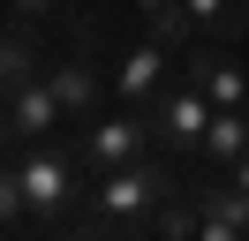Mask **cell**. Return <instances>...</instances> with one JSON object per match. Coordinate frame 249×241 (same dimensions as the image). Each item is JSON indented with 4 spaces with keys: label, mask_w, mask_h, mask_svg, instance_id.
<instances>
[{
    "label": "cell",
    "mask_w": 249,
    "mask_h": 241,
    "mask_svg": "<svg viewBox=\"0 0 249 241\" xmlns=\"http://www.w3.org/2000/svg\"><path fill=\"white\" fill-rule=\"evenodd\" d=\"M16 166H23V196H31V219H38V226H53V219L68 211V196H76L83 158H76V151H53V143H31Z\"/></svg>",
    "instance_id": "obj_3"
},
{
    "label": "cell",
    "mask_w": 249,
    "mask_h": 241,
    "mask_svg": "<svg viewBox=\"0 0 249 241\" xmlns=\"http://www.w3.org/2000/svg\"><path fill=\"white\" fill-rule=\"evenodd\" d=\"M8 8H23V15H53V8H76V0H8Z\"/></svg>",
    "instance_id": "obj_15"
},
{
    "label": "cell",
    "mask_w": 249,
    "mask_h": 241,
    "mask_svg": "<svg viewBox=\"0 0 249 241\" xmlns=\"http://www.w3.org/2000/svg\"><path fill=\"white\" fill-rule=\"evenodd\" d=\"M204 166H234L249 151V105H212V120H204Z\"/></svg>",
    "instance_id": "obj_10"
},
{
    "label": "cell",
    "mask_w": 249,
    "mask_h": 241,
    "mask_svg": "<svg viewBox=\"0 0 249 241\" xmlns=\"http://www.w3.org/2000/svg\"><path fill=\"white\" fill-rule=\"evenodd\" d=\"M38 75V45L23 38V30H0V105H8V90H23Z\"/></svg>",
    "instance_id": "obj_11"
},
{
    "label": "cell",
    "mask_w": 249,
    "mask_h": 241,
    "mask_svg": "<svg viewBox=\"0 0 249 241\" xmlns=\"http://www.w3.org/2000/svg\"><path fill=\"white\" fill-rule=\"evenodd\" d=\"M181 8H189V23H196L204 38L227 45V38H242V8L249 0H181Z\"/></svg>",
    "instance_id": "obj_12"
},
{
    "label": "cell",
    "mask_w": 249,
    "mask_h": 241,
    "mask_svg": "<svg viewBox=\"0 0 249 241\" xmlns=\"http://www.w3.org/2000/svg\"><path fill=\"white\" fill-rule=\"evenodd\" d=\"M46 83H53V98H61V113H68V120H91V113H98L106 75H98V60H91V30H83V38L46 68Z\"/></svg>",
    "instance_id": "obj_5"
},
{
    "label": "cell",
    "mask_w": 249,
    "mask_h": 241,
    "mask_svg": "<svg viewBox=\"0 0 249 241\" xmlns=\"http://www.w3.org/2000/svg\"><path fill=\"white\" fill-rule=\"evenodd\" d=\"M143 113H151V136H159L166 151H196V143H204V120H212V98L181 75V83H166Z\"/></svg>",
    "instance_id": "obj_4"
},
{
    "label": "cell",
    "mask_w": 249,
    "mask_h": 241,
    "mask_svg": "<svg viewBox=\"0 0 249 241\" xmlns=\"http://www.w3.org/2000/svg\"><path fill=\"white\" fill-rule=\"evenodd\" d=\"M136 8H143V15H159V8H174V0H136Z\"/></svg>",
    "instance_id": "obj_17"
},
{
    "label": "cell",
    "mask_w": 249,
    "mask_h": 241,
    "mask_svg": "<svg viewBox=\"0 0 249 241\" xmlns=\"http://www.w3.org/2000/svg\"><path fill=\"white\" fill-rule=\"evenodd\" d=\"M151 38L166 45V53H189V38H196V23H189V8L174 0V8H159L151 15Z\"/></svg>",
    "instance_id": "obj_14"
},
{
    "label": "cell",
    "mask_w": 249,
    "mask_h": 241,
    "mask_svg": "<svg viewBox=\"0 0 249 241\" xmlns=\"http://www.w3.org/2000/svg\"><path fill=\"white\" fill-rule=\"evenodd\" d=\"M31 219V196H23V166L0 158V234H16V226Z\"/></svg>",
    "instance_id": "obj_13"
},
{
    "label": "cell",
    "mask_w": 249,
    "mask_h": 241,
    "mask_svg": "<svg viewBox=\"0 0 249 241\" xmlns=\"http://www.w3.org/2000/svg\"><path fill=\"white\" fill-rule=\"evenodd\" d=\"M151 143H159V136H151V113H143V105H121V113H91V120H83L76 158H83V173H113V166L143 158Z\"/></svg>",
    "instance_id": "obj_2"
},
{
    "label": "cell",
    "mask_w": 249,
    "mask_h": 241,
    "mask_svg": "<svg viewBox=\"0 0 249 241\" xmlns=\"http://www.w3.org/2000/svg\"><path fill=\"white\" fill-rule=\"evenodd\" d=\"M219 173H227L234 189H249V151H242V158H234V166H219Z\"/></svg>",
    "instance_id": "obj_16"
},
{
    "label": "cell",
    "mask_w": 249,
    "mask_h": 241,
    "mask_svg": "<svg viewBox=\"0 0 249 241\" xmlns=\"http://www.w3.org/2000/svg\"><path fill=\"white\" fill-rule=\"evenodd\" d=\"M181 75H189V83H196V90H204L212 105H249V75L234 68L227 53H219V38H212V45H189Z\"/></svg>",
    "instance_id": "obj_8"
},
{
    "label": "cell",
    "mask_w": 249,
    "mask_h": 241,
    "mask_svg": "<svg viewBox=\"0 0 249 241\" xmlns=\"http://www.w3.org/2000/svg\"><path fill=\"white\" fill-rule=\"evenodd\" d=\"M0 113H8V128H16V136H31V143H46V136L68 120L61 98H53V83H46V68H38L23 90H8V105H0Z\"/></svg>",
    "instance_id": "obj_9"
},
{
    "label": "cell",
    "mask_w": 249,
    "mask_h": 241,
    "mask_svg": "<svg viewBox=\"0 0 249 241\" xmlns=\"http://www.w3.org/2000/svg\"><path fill=\"white\" fill-rule=\"evenodd\" d=\"M196 241H249V189H234L227 173L196 181Z\"/></svg>",
    "instance_id": "obj_6"
},
{
    "label": "cell",
    "mask_w": 249,
    "mask_h": 241,
    "mask_svg": "<svg viewBox=\"0 0 249 241\" xmlns=\"http://www.w3.org/2000/svg\"><path fill=\"white\" fill-rule=\"evenodd\" d=\"M181 189L174 181V166H159V158H128V166H113V173H98V189H91V204H83V234H98V241H113V234H151V219H159V204Z\"/></svg>",
    "instance_id": "obj_1"
},
{
    "label": "cell",
    "mask_w": 249,
    "mask_h": 241,
    "mask_svg": "<svg viewBox=\"0 0 249 241\" xmlns=\"http://www.w3.org/2000/svg\"><path fill=\"white\" fill-rule=\"evenodd\" d=\"M166 68H174V53H166L159 38L128 45V53H121V68H113V98H121V105H151L159 90H166Z\"/></svg>",
    "instance_id": "obj_7"
}]
</instances>
